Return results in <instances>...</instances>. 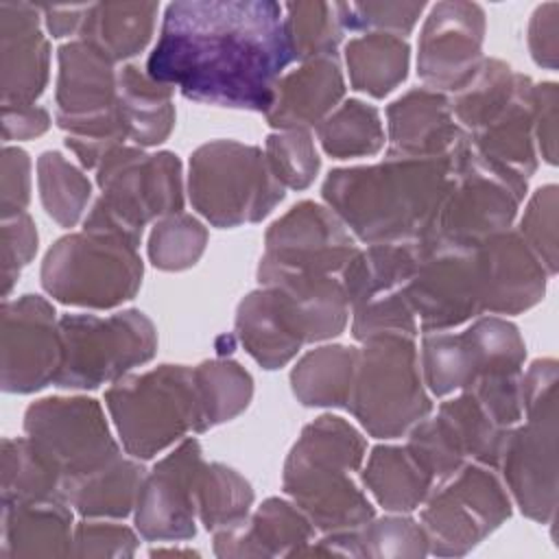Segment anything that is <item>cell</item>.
I'll use <instances>...</instances> for the list:
<instances>
[{
	"label": "cell",
	"instance_id": "cell-1",
	"mask_svg": "<svg viewBox=\"0 0 559 559\" xmlns=\"http://www.w3.org/2000/svg\"><path fill=\"white\" fill-rule=\"evenodd\" d=\"M293 61L282 4L192 0L166 7L146 72L190 100L266 114Z\"/></svg>",
	"mask_w": 559,
	"mask_h": 559
},
{
	"label": "cell",
	"instance_id": "cell-2",
	"mask_svg": "<svg viewBox=\"0 0 559 559\" xmlns=\"http://www.w3.org/2000/svg\"><path fill=\"white\" fill-rule=\"evenodd\" d=\"M454 181V153L332 170L321 188L328 207L367 245H406L430 236Z\"/></svg>",
	"mask_w": 559,
	"mask_h": 559
},
{
	"label": "cell",
	"instance_id": "cell-3",
	"mask_svg": "<svg viewBox=\"0 0 559 559\" xmlns=\"http://www.w3.org/2000/svg\"><path fill=\"white\" fill-rule=\"evenodd\" d=\"M367 443L343 417L321 415L308 424L284 465V491L314 528L334 533L373 520V507L356 487Z\"/></svg>",
	"mask_w": 559,
	"mask_h": 559
},
{
	"label": "cell",
	"instance_id": "cell-4",
	"mask_svg": "<svg viewBox=\"0 0 559 559\" xmlns=\"http://www.w3.org/2000/svg\"><path fill=\"white\" fill-rule=\"evenodd\" d=\"M96 183L103 194L83 229L120 236L135 247L153 218L183 210L181 162L168 151L148 155L140 146H116L98 164Z\"/></svg>",
	"mask_w": 559,
	"mask_h": 559
},
{
	"label": "cell",
	"instance_id": "cell-5",
	"mask_svg": "<svg viewBox=\"0 0 559 559\" xmlns=\"http://www.w3.org/2000/svg\"><path fill=\"white\" fill-rule=\"evenodd\" d=\"M526 421L504 443L498 467L520 507L535 522H550L557 507V360L537 358L520 376Z\"/></svg>",
	"mask_w": 559,
	"mask_h": 559
},
{
	"label": "cell",
	"instance_id": "cell-6",
	"mask_svg": "<svg viewBox=\"0 0 559 559\" xmlns=\"http://www.w3.org/2000/svg\"><path fill=\"white\" fill-rule=\"evenodd\" d=\"M105 404L133 459H151L199 432V400L194 369L159 365L140 376H122L105 391Z\"/></svg>",
	"mask_w": 559,
	"mask_h": 559
},
{
	"label": "cell",
	"instance_id": "cell-7",
	"mask_svg": "<svg viewBox=\"0 0 559 559\" xmlns=\"http://www.w3.org/2000/svg\"><path fill=\"white\" fill-rule=\"evenodd\" d=\"M55 105L57 124L68 131L66 146L85 168H98L111 148L127 142L114 61L83 39L59 48Z\"/></svg>",
	"mask_w": 559,
	"mask_h": 559
},
{
	"label": "cell",
	"instance_id": "cell-8",
	"mask_svg": "<svg viewBox=\"0 0 559 559\" xmlns=\"http://www.w3.org/2000/svg\"><path fill=\"white\" fill-rule=\"evenodd\" d=\"M188 194L210 225L229 229L269 216L284 199V186L258 146L212 140L190 155Z\"/></svg>",
	"mask_w": 559,
	"mask_h": 559
},
{
	"label": "cell",
	"instance_id": "cell-9",
	"mask_svg": "<svg viewBox=\"0 0 559 559\" xmlns=\"http://www.w3.org/2000/svg\"><path fill=\"white\" fill-rule=\"evenodd\" d=\"M347 411L378 439H395L432 411L411 336H380L358 349Z\"/></svg>",
	"mask_w": 559,
	"mask_h": 559
},
{
	"label": "cell",
	"instance_id": "cell-10",
	"mask_svg": "<svg viewBox=\"0 0 559 559\" xmlns=\"http://www.w3.org/2000/svg\"><path fill=\"white\" fill-rule=\"evenodd\" d=\"M142 284V260L129 240L103 231L68 234L46 253L41 286L61 304L116 308Z\"/></svg>",
	"mask_w": 559,
	"mask_h": 559
},
{
	"label": "cell",
	"instance_id": "cell-11",
	"mask_svg": "<svg viewBox=\"0 0 559 559\" xmlns=\"http://www.w3.org/2000/svg\"><path fill=\"white\" fill-rule=\"evenodd\" d=\"M61 365L52 384L59 389H96L116 382L148 362L157 349L153 321L140 310L109 317L61 314Z\"/></svg>",
	"mask_w": 559,
	"mask_h": 559
},
{
	"label": "cell",
	"instance_id": "cell-12",
	"mask_svg": "<svg viewBox=\"0 0 559 559\" xmlns=\"http://www.w3.org/2000/svg\"><path fill=\"white\" fill-rule=\"evenodd\" d=\"M524 194L526 179L493 166L467 140L454 153V181L426 240L474 251L491 236L509 231Z\"/></svg>",
	"mask_w": 559,
	"mask_h": 559
},
{
	"label": "cell",
	"instance_id": "cell-13",
	"mask_svg": "<svg viewBox=\"0 0 559 559\" xmlns=\"http://www.w3.org/2000/svg\"><path fill=\"white\" fill-rule=\"evenodd\" d=\"M509 515L511 502L496 474L487 465L467 461L428 493L419 524L426 533L428 552L461 557Z\"/></svg>",
	"mask_w": 559,
	"mask_h": 559
},
{
	"label": "cell",
	"instance_id": "cell-14",
	"mask_svg": "<svg viewBox=\"0 0 559 559\" xmlns=\"http://www.w3.org/2000/svg\"><path fill=\"white\" fill-rule=\"evenodd\" d=\"M24 430L61 469L63 483L92 474L122 456L100 404L92 397L39 400L26 408Z\"/></svg>",
	"mask_w": 559,
	"mask_h": 559
},
{
	"label": "cell",
	"instance_id": "cell-15",
	"mask_svg": "<svg viewBox=\"0 0 559 559\" xmlns=\"http://www.w3.org/2000/svg\"><path fill=\"white\" fill-rule=\"evenodd\" d=\"M356 253L354 238L330 207L301 201L269 227L258 280L264 284L288 273L334 275Z\"/></svg>",
	"mask_w": 559,
	"mask_h": 559
},
{
	"label": "cell",
	"instance_id": "cell-16",
	"mask_svg": "<svg viewBox=\"0 0 559 559\" xmlns=\"http://www.w3.org/2000/svg\"><path fill=\"white\" fill-rule=\"evenodd\" d=\"M419 260L404 286L421 332H443L480 314V284L474 251L421 240Z\"/></svg>",
	"mask_w": 559,
	"mask_h": 559
},
{
	"label": "cell",
	"instance_id": "cell-17",
	"mask_svg": "<svg viewBox=\"0 0 559 559\" xmlns=\"http://www.w3.org/2000/svg\"><path fill=\"white\" fill-rule=\"evenodd\" d=\"M485 11L476 2H437L417 41V74L428 90H463L483 63Z\"/></svg>",
	"mask_w": 559,
	"mask_h": 559
},
{
	"label": "cell",
	"instance_id": "cell-18",
	"mask_svg": "<svg viewBox=\"0 0 559 559\" xmlns=\"http://www.w3.org/2000/svg\"><path fill=\"white\" fill-rule=\"evenodd\" d=\"M201 445L183 439L144 474L135 500V526L148 542H179L197 533V485L203 472Z\"/></svg>",
	"mask_w": 559,
	"mask_h": 559
},
{
	"label": "cell",
	"instance_id": "cell-19",
	"mask_svg": "<svg viewBox=\"0 0 559 559\" xmlns=\"http://www.w3.org/2000/svg\"><path fill=\"white\" fill-rule=\"evenodd\" d=\"M61 365V336L55 308L39 295L4 299L2 389L33 393L55 382Z\"/></svg>",
	"mask_w": 559,
	"mask_h": 559
},
{
	"label": "cell",
	"instance_id": "cell-20",
	"mask_svg": "<svg viewBox=\"0 0 559 559\" xmlns=\"http://www.w3.org/2000/svg\"><path fill=\"white\" fill-rule=\"evenodd\" d=\"M480 312L520 314L542 301L546 269L518 231L491 236L474 249Z\"/></svg>",
	"mask_w": 559,
	"mask_h": 559
},
{
	"label": "cell",
	"instance_id": "cell-21",
	"mask_svg": "<svg viewBox=\"0 0 559 559\" xmlns=\"http://www.w3.org/2000/svg\"><path fill=\"white\" fill-rule=\"evenodd\" d=\"M39 7L0 2L2 107L35 105L48 83L50 44L39 31Z\"/></svg>",
	"mask_w": 559,
	"mask_h": 559
},
{
	"label": "cell",
	"instance_id": "cell-22",
	"mask_svg": "<svg viewBox=\"0 0 559 559\" xmlns=\"http://www.w3.org/2000/svg\"><path fill=\"white\" fill-rule=\"evenodd\" d=\"M391 153L408 157H445L456 153L467 133L452 116L450 100L435 90L417 87L386 107Z\"/></svg>",
	"mask_w": 559,
	"mask_h": 559
},
{
	"label": "cell",
	"instance_id": "cell-23",
	"mask_svg": "<svg viewBox=\"0 0 559 559\" xmlns=\"http://www.w3.org/2000/svg\"><path fill=\"white\" fill-rule=\"evenodd\" d=\"M275 293L277 306L301 343L338 336L349 317L343 282L334 275L288 273L264 282Z\"/></svg>",
	"mask_w": 559,
	"mask_h": 559
},
{
	"label": "cell",
	"instance_id": "cell-24",
	"mask_svg": "<svg viewBox=\"0 0 559 559\" xmlns=\"http://www.w3.org/2000/svg\"><path fill=\"white\" fill-rule=\"evenodd\" d=\"M312 535L314 524L295 502L269 498L251 518L216 531L214 552L218 557H295Z\"/></svg>",
	"mask_w": 559,
	"mask_h": 559
},
{
	"label": "cell",
	"instance_id": "cell-25",
	"mask_svg": "<svg viewBox=\"0 0 559 559\" xmlns=\"http://www.w3.org/2000/svg\"><path fill=\"white\" fill-rule=\"evenodd\" d=\"M345 94V81L336 57L301 61L275 85L273 105L266 111L271 127L280 131L319 127Z\"/></svg>",
	"mask_w": 559,
	"mask_h": 559
},
{
	"label": "cell",
	"instance_id": "cell-26",
	"mask_svg": "<svg viewBox=\"0 0 559 559\" xmlns=\"http://www.w3.org/2000/svg\"><path fill=\"white\" fill-rule=\"evenodd\" d=\"M2 557L72 555V513L63 498L2 502Z\"/></svg>",
	"mask_w": 559,
	"mask_h": 559
},
{
	"label": "cell",
	"instance_id": "cell-27",
	"mask_svg": "<svg viewBox=\"0 0 559 559\" xmlns=\"http://www.w3.org/2000/svg\"><path fill=\"white\" fill-rule=\"evenodd\" d=\"M533 81L522 79L509 105L480 131L469 133V146L493 166L528 181L537 170L533 135Z\"/></svg>",
	"mask_w": 559,
	"mask_h": 559
},
{
	"label": "cell",
	"instance_id": "cell-28",
	"mask_svg": "<svg viewBox=\"0 0 559 559\" xmlns=\"http://www.w3.org/2000/svg\"><path fill=\"white\" fill-rule=\"evenodd\" d=\"M175 87L155 81L138 66L118 72V114L124 138L135 146L164 142L175 127Z\"/></svg>",
	"mask_w": 559,
	"mask_h": 559
},
{
	"label": "cell",
	"instance_id": "cell-29",
	"mask_svg": "<svg viewBox=\"0 0 559 559\" xmlns=\"http://www.w3.org/2000/svg\"><path fill=\"white\" fill-rule=\"evenodd\" d=\"M236 336L264 369H280L297 356L301 341L286 323L275 293L262 286L249 293L236 312Z\"/></svg>",
	"mask_w": 559,
	"mask_h": 559
},
{
	"label": "cell",
	"instance_id": "cell-30",
	"mask_svg": "<svg viewBox=\"0 0 559 559\" xmlns=\"http://www.w3.org/2000/svg\"><path fill=\"white\" fill-rule=\"evenodd\" d=\"M155 17V2H98L90 4L79 33L116 63L135 57L148 44Z\"/></svg>",
	"mask_w": 559,
	"mask_h": 559
},
{
	"label": "cell",
	"instance_id": "cell-31",
	"mask_svg": "<svg viewBox=\"0 0 559 559\" xmlns=\"http://www.w3.org/2000/svg\"><path fill=\"white\" fill-rule=\"evenodd\" d=\"M142 480L144 467L118 456L92 474L66 480L61 493L83 518H127L135 509Z\"/></svg>",
	"mask_w": 559,
	"mask_h": 559
},
{
	"label": "cell",
	"instance_id": "cell-32",
	"mask_svg": "<svg viewBox=\"0 0 559 559\" xmlns=\"http://www.w3.org/2000/svg\"><path fill=\"white\" fill-rule=\"evenodd\" d=\"M362 483L389 511H413L435 487L432 476L404 445H376L362 469Z\"/></svg>",
	"mask_w": 559,
	"mask_h": 559
},
{
	"label": "cell",
	"instance_id": "cell-33",
	"mask_svg": "<svg viewBox=\"0 0 559 559\" xmlns=\"http://www.w3.org/2000/svg\"><path fill=\"white\" fill-rule=\"evenodd\" d=\"M417 242L369 245L365 251L358 249V253L341 271L349 308L404 288L417 266Z\"/></svg>",
	"mask_w": 559,
	"mask_h": 559
},
{
	"label": "cell",
	"instance_id": "cell-34",
	"mask_svg": "<svg viewBox=\"0 0 559 559\" xmlns=\"http://www.w3.org/2000/svg\"><path fill=\"white\" fill-rule=\"evenodd\" d=\"M358 349L323 345L308 352L290 371V386L304 406L347 408L354 389Z\"/></svg>",
	"mask_w": 559,
	"mask_h": 559
},
{
	"label": "cell",
	"instance_id": "cell-35",
	"mask_svg": "<svg viewBox=\"0 0 559 559\" xmlns=\"http://www.w3.org/2000/svg\"><path fill=\"white\" fill-rule=\"evenodd\" d=\"M411 46L391 33H367L345 44V63L354 90L373 98L391 94L408 74Z\"/></svg>",
	"mask_w": 559,
	"mask_h": 559
},
{
	"label": "cell",
	"instance_id": "cell-36",
	"mask_svg": "<svg viewBox=\"0 0 559 559\" xmlns=\"http://www.w3.org/2000/svg\"><path fill=\"white\" fill-rule=\"evenodd\" d=\"M199 400V432L240 415L253 395V380L245 367L234 360L216 358L194 367Z\"/></svg>",
	"mask_w": 559,
	"mask_h": 559
},
{
	"label": "cell",
	"instance_id": "cell-37",
	"mask_svg": "<svg viewBox=\"0 0 559 559\" xmlns=\"http://www.w3.org/2000/svg\"><path fill=\"white\" fill-rule=\"evenodd\" d=\"M61 469L28 439L2 441V502L63 498Z\"/></svg>",
	"mask_w": 559,
	"mask_h": 559
},
{
	"label": "cell",
	"instance_id": "cell-38",
	"mask_svg": "<svg viewBox=\"0 0 559 559\" xmlns=\"http://www.w3.org/2000/svg\"><path fill=\"white\" fill-rule=\"evenodd\" d=\"M524 74L513 72L500 59H483L474 79L450 103L454 120L469 135L487 127L513 98Z\"/></svg>",
	"mask_w": 559,
	"mask_h": 559
},
{
	"label": "cell",
	"instance_id": "cell-39",
	"mask_svg": "<svg viewBox=\"0 0 559 559\" xmlns=\"http://www.w3.org/2000/svg\"><path fill=\"white\" fill-rule=\"evenodd\" d=\"M319 142L334 159L376 155L384 144V129L376 107L349 98L338 105L319 127Z\"/></svg>",
	"mask_w": 559,
	"mask_h": 559
},
{
	"label": "cell",
	"instance_id": "cell-40",
	"mask_svg": "<svg viewBox=\"0 0 559 559\" xmlns=\"http://www.w3.org/2000/svg\"><path fill=\"white\" fill-rule=\"evenodd\" d=\"M251 485L223 463H205L197 485V513L207 531L229 528L249 515Z\"/></svg>",
	"mask_w": 559,
	"mask_h": 559
},
{
	"label": "cell",
	"instance_id": "cell-41",
	"mask_svg": "<svg viewBox=\"0 0 559 559\" xmlns=\"http://www.w3.org/2000/svg\"><path fill=\"white\" fill-rule=\"evenodd\" d=\"M284 11V28L295 59L336 57L345 33L336 2H288Z\"/></svg>",
	"mask_w": 559,
	"mask_h": 559
},
{
	"label": "cell",
	"instance_id": "cell-42",
	"mask_svg": "<svg viewBox=\"0 0 559 559\" xmlns=\"http://www.w3.org/2000/svg\"><path fill=\"white\" fill-rule=\"evenodd\" d=\"M37 186L41 203L61 227H74L90 201L87 177L57 151H46L37 159Z\"/></svg>",
	"mask_w": 559,
	"mask_h": 559
},
{
	"label": "cell",
	"instance_id": "cell-43",
	"mask_svg": "<svg viewBox=\"0 0 559 559\" xmlns=\"http://www.w3.org/2000/svg\"><path fill=\"white\" fill-rule=\"evenodd\" d=\"M419 367L426 386L437 397L463 391L476 380V362L465 332H428L421 341Z\"/></svg>",
	"mask_w": 559,
	"mask_h": 559
},
{
	"label": "cell",
	"instance_id": "cell-44",
	"mask_svg": "<svg viewBox=\"0 0 559 559\" xmlns=\"http://www.w3.org/2000/svg\"><path fill=\"white\" fill-rule=\"evenodd\" d=\"M476 362V380L487 376H520L526 358L518 328L500 317H480L465 330Z\"/></svg>",
	"mask_w": 559,
	"mask_h": 559
},
{
	"label": "cell",
	"instance_id": "cell-45",
	"mask_svg": "<svg viewBox=\"0 0 559 559\" xmlns=\"http://www.w3.org/2000/svg\"><path fill=\"white\" fill-rule=\"evenodd\" d=\"M207 245V229L194 216L177 212L155 223L148 258L162 271H183L197 264Z\"/></svg>",
	"mask_w": 559,
	"mask_h": 559
},
{
	"label": "cell",
	"instance_id": "cell-46",
	"mask_svg": "<svg viewBox=\"0 0 559 559\" xmlns=\"http://www.w3.org/2000/svg\"><path fill=\"white\" fill-rule=\"evenodd\" d=\"M266 162L284 188H308L321 166L314 140L304 129L277 131L266 138Z\"/></svg>",
	"mask_w": 559,
	"mask_h": 559
},
{
	"label": "cell",
	"instance_id": "cell-47",
	"mask_svg": "<svg viewBox=\"0 0 559 559\" xmlns=\"http://www.w3.org/2000/svg\"><path fill=\"white\" fill-rule=\"evenodd\" d=\"M354 310L352 334L356 341L367 343L380 336H415L417 321L406 301L404 288L373 297Z\"/></svg>",
	"mask_w": 559,
	"mask_h": 559
},
{
	"label": "cell",
	"instance_id": "cell-48",
	"mask_svg": "<svg viewBox=\"0 0 559 559\" xmlns=\"http://www.w3.org/2000/svg\"><path fill=\"white\" fill-rule=\"evenodd\" d=\"M360 557H424L428 555L426 533L413 518L389 515L358 528Z\"/></svg>",
	"mask_w": 559,
	"mask_h": 559
},
{
	"label": "cell",
	"instance_id": "cell-49",
	"mask_svg": "<svg viewBox=\"0 0 559 559\" xmlns=\"http://www.w3.org/2000/svg\"><path fill=\"white\" fill-rule=\"evenodd\" d=\"M518 234L539 258L548 275L559 269V245H557V186L548 183L535 190L528 199Z\"/></svg>",
	"mask_w": 559,
	"mask_h": 559
},
{
	"label": "cell",
	"instance_id": "cell-50",
	"mask_svg": "<svg viewBox=\"0 0 559 559\" xmlns=\"http://www.w3.org/2000/svg\"><path fill=\"white\" fill-rule=\"evenodd\" d=\"M345 31L391 33L406 37L426 2H336Z\"/></svg>",
	"mask_w": 559,
	"mask_h": 559
},
{
	"label": "cell",
	"instance_id": "cell-51",
	"mask_svg": "<svg viewBox=\"0 0 559 559\" xmlns=\"http://www.w3.org/2000/svg\"><path fill=\"white\" fill-rule=\"evenodd\" d=\"M138 537L131 528L111 522H81L74 528V557H131Z\"/></svg>",
	"mask_w": 559,
	"mask_h": 559
},
{
	"label": "cell",
	"instance_id": "cell-52",
	"mask_svg": "<svg viewBox=\"0 0 559 559\" xmlns=\"http://www.w3.org/2000/svg\"><path fill=\"white\" fill-rule=\"evenodd\" d=\"M37 251V231L33 218L22 212L17 216L4 218L2 223V295L7 297L13 282L17 280L22 266H26Z\"/></svg>",
	"mask_w": 559,
	"mask_h": 559
},
{
	"label": "cell",
	"instance_id": "cell-53",
	"mask_svg": "<svg viewBox=\"0 0 559 559\" xmlns=\"http://www.w3.org/2000/svg\"><path fill=\"white\" fill-rule=\"evenodd\" d=\"M31 190V159L26 151L4 146L2 151V218L24 212Z\"/></svg>",
	"mask_w": 559,
	"mask_h": 559
},
{
	"label": "cell",
	"instance_id": "cell-54",
	"mask_svg": "<svg viewBox=\"0 0 559 559\" xmlns=\"http://www.w3.org/2000/svg\"><path fill=\"white\" fill-rule=\"evenodd\" d=\"M533 135L542 157L557 164V85L550 81L533 85Z\"/></svg>",
	"mask_w": 559,
	"mask_h": 559
},
{
	"label": "cell",
	"instance_id": "cell-55",
	"mask_svg": "<svg viewBox=\"0 0 559 559\" xmlns=\"http://www.w3.org/2000/svg\"><path fill=\"white\" fill-rule=\"evenodd\" d=\"M557 2H546L535 9L528 24V46L535 63L555 70L557 68Z\"/></svg>",
	"mask_w": 559,
	"mask_h": 559
},
{
	"label": "cell",
	"instance_id": "cell-56",
	"mask_svg": "<svg viewBox=\"0 0 559 559\" xmlns=\"http://www.w3.org/2000/svg\"><path fill=\"white\" fill-rule=\"evenodd\" d=\"M50 124L48 111L39 105H7L2 107L4 140H28L41 135Z\"/></svg>",
	"mask_w": 559,
	"mask_h": 559
},
{
	"label": "cell",
	"instance_id": "cell-57",
	"mask_svg": "<svg viewBox=\"0 0 559 559\" xmlns=\"http://www.w3.org/2000/svg\"><path fill=\"white\" fill-rule=\"evenodd\" d=\"M46 26L52 37H66L74 31H81L83 17L90 4H41Z\"/></svg>",
	"mask_w": 559,
	"mask_h": 559
}]
</instances>
